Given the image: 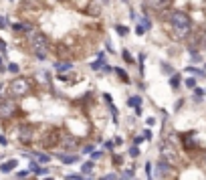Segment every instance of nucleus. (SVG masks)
<instances>
[{
	"label": "nucleus",
	"instance_id": "1",
	"mask_svg": "<svg viewBox=\"0 0 206 180\" xmlns=\"http://www.w3.org/2000/svg\"><path fill=\"white\" fill-rule=\"evenodd\" d=\"M168 22H170V28H172V35L178 41H184V38L190 37V31H192V20L186 12L182 10H172L168 14Z\"/></svg>",
	"mask_w": 206,
	"mask_h": 180
},
{
	"label": "nucleus",
	"instance_id": "2",
	"mask_svg": "<svg viewBox=\"0 0 206 180\" xmlns=\"http://www.w3.org/2000/svg\"><path fill=\"white\" fill-rule=\"evenodd\" d=\"M28 47H31L34 57L45 61L47 55H49V37H47L45 32H41V31H34L31 35V38H28Z\"/></svg>",
	"mask_w": 206,
	"mask_h": 180
},
{
	"label": "nucleus",
	"instance_id": "3",
	"mask_svg": "<svg viewBox=\"0 0 206 180\" xmlns=\"http://www.w3.org/2000/svg\"><path fill=\"white\" fill-rule=\"evenodd\" d=\"M31 87H32V83L27 77H16V79H12L8 83V93L12 95V99L14 97H27L31 93Z\"/></svg>",
	"mask_w": 206,
	"mask_h": 180
},
{
	"label": "nucleus",
	"instance_id": "4",
	"mask_svg": "<svg viewBox=\"0 0 206 180\" xmlns=\"http://www.w3.org/2000/svg\"><path fill=\"white\" fill-rule=\"evenodd\" d=\"M18 142L22 146H32L37 142V126H31V123H22L18 128Z\"/></svg>",
	"mask_w": 206,
	"mask_h": 180
},
{
	"label": "nucleus",
	"instance_id": "5",
	"mask_svg": "<svg viewBox=\"0 0 206 180\" xmlns=\"http://www.w3.org/2000/svg\"><path fill=\"white\" fill-rule=\"evenodd\" d=\"M16 111H18V103L14 99H2L0 101V119L8 122V119H12L16 115Z\"/></svg>",
	"mask_w": 206,
	"mask_h": 180
},
{
	"label": "nucleus",
	"instance_id": "6",
	"mask_svg": "<svg viewBox=\"0 0 206 180\" xmlns=\"http://www.w3.org/2000/svg\"><path fill=\"white\" fill-rule=\"evenodd\" d=\"M172 4V0H145V6L152 8L156 12H162V10H168Z\"/></svg>",
	"mask_w": 206,
	"mask_h": 180
},
{
	"label": "nucleus",
	"instance_id": "7",
	"mask_svg": "<svg viewBox=\"0 0 206 180\" xmlns=\"http://www.w3.org/2000/svg\"><path fill=\"white\" fill-rule=\"evenodd\" d=\"M12 31H14V32H24V35L31 37L37 28H34L32 22H16V24H12Z\"/></svg>",
	"mask_w": 206,
	"mask_h": 180
},
{
	"label": "nucleus",
	"instance_id": "8",
	"mask_svg": "<svg viewBox=\"0 0 206 180\" xmlns=\"http://www.w3.org/2000/svg\"><path fill=\"white\" fill-rule=\"evenodd\" d=\"M57 158H59L61 162H65V164H73V162L79 160V156H77V154H73V156H71V154H65V152H63V154H57Z\"/></svg>",
	"mask_w": 206,
	"mask_h": 180
},
{
	"label": "nucleus",
	"instance_id": "9",
	"mask_svg": "<svg viewBox=\"0 0 206 180\" xmlns=\"http://www.w3.org/2000/svg\"><path fill=\"white\" fill-rule=\"evenodd\" d=\"M71 67H73V63H71V61H59V63H55V69L61 71V75H63L65 71H69Z\"/></svg>",
	"mask_w": 206,
	"mask_h": 180
},
{
	"label": "nucleus",
	"instance_id": "10",
	"mask_svg": "<svg viewBox=\"0 0 206 180\" xmlns=\"http://www.w3.org/2000/svg\"><path fill=\"white\" fill-rule=\"evenodd\" d=\"M16 166H18V162H16V160H8V162H4V164L0 166V170L6 174V172H10V170H14Z\"/></svg>",
	"mask_w": 206,
	"mask_h": 180
},
{
	"label": "nucleus",
	"instance_id": "11",
	"mask_svg": "<svg viewBox=\"0 0 206 180\" xmlns=\"http://www.w3.org/2000/svg\"><path fill=\"white\" fill-rule=\"evenodd\" d=\"M196 38H198V49H206V31H200Z\"/></svg>",
	"mask_w": 206,
	"mask_h": 180
},
{
	"label": "nucleus",
	"instance_id": "12",
	"mask_svg": "<svg viewBox=\"0 0 206 180\" xmlns=\"http://www.w3.org/2000/svg\"><path fill=\"white\" fill-rule=\"evenodd\" d=\"M115 73H117V77H119V79H121L123 81V83H130V75H127V73L125 71H123V69H119V67H115V69H113Z\"/></svg>",
	"mask_w": 206,
	"mask_h": 180
},
{
	"label": "nucleus",
	"instance_id": "13",
	"mask_svg": "<svg viewBox=\"0 0 206 180\" xmlns=\"http://www.w3.org/2000/svg\"><path fill=\"white\" fill-rule=\"evenodd\" d=\"M121 57H123V61H125V63H130V65H134V63H135V59L131 57V53H130L127 49H123V51H121Z\"/></svg>",
	"mask_w": 206,
	"mask_h": 180
},
{
	"label": "nucleus",
	"instance_id": "14",
	"mask_svg": "<svg viewBox=\"0 0 206 180\" xmlns=\"http://www.w3.org/2000/svg\"><path fill=\"white\" fill-rule=\"evenodd\" d=\"M140 103H141V97H137V95L127 99V105H130V108H140Z\"/></svg>",
	"mask_w": 206,
	"mask_h": 180
},
{
	"label": "nucleus",
	"instance_id": "15",
	"mask_svg": "<svg viewBox=\"0 0 206 180\" xmlns=\"http://www.w3.org/2000/svg\"><path fill=\"white\" fill-rule=\"evenodd\" d=\"M170 85H172V89H178L180 87V75H172L170 77Z\"/></svg>",
	"mask_w": 206,
	"mask_h": 180
},
{
	"label": "nucleus",
	"instance_id": "16",
	"mask_svg": "<svg viewBox=\"0 0 206 180\" xmlns=\"http://www.w3.org/2000/svg\"><path fill=\"white\" fill-rule=\"evenodd\" d=\"M184 71H188V73H192V75H200V77H204L206 73L204 71H200V69H196V67H186Z\"/></svg>",
	"mask_w": 206,
	"mask_h": 180
},
{
	"label": "nucleus",
	"instance_id": "17",
	"mask_svg": "<svg viewBox=\"0 0 206 180\" xmlns=\"http://www.w3.org/2000/svg\"><path fill=\"white\" fill-rule=\"evenodd\" d=\"M190 57H192V63H200L202 61V55L198 51H190Z\"/></svg>",
	"mask_w": 206,
	"mask_h": 180
},
{
	"label": "nucleus",
	"instance_id": "18",
	"mask_svg": "<svg viewBox=\"0 0 206 180\" xmlns=\"http://www.w3.org/2000/svg\"><path fill=\"white\" fill-rule=\"evenodd\" d=\"M115 31H117L119 37H125L127 32H130V31H127V27H123V24H117V27H115Z\"/></svg>",
	"mask_w": 206,
	"mask_h": 180
},
{
	"label": "nucleus",
	"instance_id": "19",
	"mask_svg": "<svg viewBox=\"0 0 206 180\" xmlns=\"http://www.w3.org/2000/svg\"><path fill=\"white\" fill-rule=\"evenodd\" d=\"M103 67H105V63H103L101 59H97L95 63H91V69H93V71H99V69H103Z\"/></svg>",
	"mask_w": 206,
	"mask_h": 180
},
{
	"label": "nucleus",
	"instance_id": "20",
	"mask_svg": "<svg viewBox=\"0 0 206 180\" xmlns=\"http://www.w3.org/2000/svg\"><path fill=\"white\" fill-rule=\"evenodd\" d=\"M141 27H144V31H150V28H152V22H150L148 16H144V18H141Z\"/></svg>",
	"mask_w": 206,
	"mask_h": 180
},
{
	"label": "nucleus",
	"instance_id": "21",
	"mask_svg": "<svg viewBox=\"0 0 206 180\" xmlns=\"http://www.w3.org/2000/svg\"><path fill=\"white\" fill-rule=\"evenodd\" d=\"M184 85H186V87H190V89H194V87H196V79H194V77H188V79L184 81Z\"/></svg>",
	"mask_w": 206,
	"mask_h": 180
},
{
	"label": "nucleus",
	"instance_id": "22",
	"mask_svg": "<svg viewBox=\"0 0 206 180\" xmlns=\"http://www.w3.org/2000/svg\"><path fill=\"white\" fill-rule=\"evenodd\" d=\"M93 170V162H85L83 164V174H89Z\"/></svg>",
	"mask_w": 206,
	"mask_h": 180
},
{
	"label": "nucleus",
	"instance_id": "23",
	"mask_svg": "<svg viewBox=\"0 0 206 180\" xmlns=\"http://www.w3.org/2000/svg\"><path fill=\"white\" fill-rule=\"evenodd\" d=\"M144 61H145V53H140V57H137V63H140L141 73H144Z\"/></svg>",
	"mask_w": 206,
	"mask_h": 180
},
{
	"label": "nucleus",
	"instance_id": "24",
	"mask_svg": "<svg viewBox=\"0 0 206 180\" xmlns=\"http://www.w3.org/2000/svg\"><path fill=\"white\" fill-rule=\"evenodd\" d=\"M8 71H10V73H18V65H16V63H10V65H8Z\"/></svg>",
	"mask_w": 206,
	"mask_h": 180
},
{
	"label": "nucleus",
	"instance_id": "25",
	"mask_svg": "<svg viewBox=\"0 0 206 180\" xmlns=\"http://www.w3.org/2000/svg\"><path fill=\"white\" fill-rule=\"evenodd\" d=\"M38 160H41V162H49L51 156H49V154H38Z\"/></svg>",
	"mask_w": 206,
	"mask_h": 180
},
{
	"label": "nucleus",
	"instance_id": "26",
	"mask_svg": "<svg viewBox=\"0 0 206 180\" xmlns=\"http://www.w3.org/2000/svg\"><path fill=\"white\" fill-rule=\"evenodd\" d=\"M194 93H196V97H204V89H200V87H194Z\"/></svg>",
	"mask_w": 206,
	"mask_h": 180
},
{
	"label": "nucleus",
	"instance_id": "27",
	"mask_svg": "<svg viewBox=\"0 0 206 180\" xmlns=\"http://www.w3.org/2000/svg\"><path fill=\"white\" fill-rule=\"evenodd\" d=\"M0 53H6V42L0 38Z\"/></svg>",
	"mask_w": 206,
	"mask_h": 180
},
{
	"label": "nucleus",
	"instance_id": "28",
	"mask_svg": "<svg viewBox=\"0 0 206 180\" xmlns=\"http://www.w3.org/2000/svg\"><path fill=\"white\" fill-rule=\"evenodd\" d=\"M135 32H137V35H144V27H141V24H137V27H135Z\"/></svg>",
	"mask_w": 206,
	"mask_h": 180
},
{
	"label": "nucleus",
	"instance_id": "29",
	"mask_svg": "<svg viewBox=\"0 0 206 180\" xmlns=\"http://www.w3.org/2000/svg\"><path fill=\"white\" fill-rule=\"evenodd\" d=\"M162 67H164V73H168V75H172V67H170V65H166V63H164Z\"/></svg>",
	"mask_w": 206,
	"mask_h": 180
},
{
	"label": "nucleus",
	"instance_id": "30",
	"mask_svg": "<svg viewBox=\"0 0 206 180\" xmlns=\"http://www.w3.org/2000/svg\"><path fill=\"white\" fill-rule=\"evenodd\" d=\"M0 28H6V18L4 16H0Z\"/></svg>",
	"mask_w": 206,
	"mask_h": 180
},
{
	"label": "nucleus",
	"instance_id": "31",
	"mask_svg": "<svg viewBox=\"0 0 206 180\" xmlns=\"http://www.w3.org/2000/svg\"><path fill=\"white\" fill-rule=\"evenodd\" d=\"M150 138H152V132L145 130V132H144V140H150Z\"/></svg>",
	"mask_w": 206,
	"mask_h": 180
},
{
	"label": "nucleus",
	"instance_id": "32",
	"mask_svg": "<svg viewBox=\"0 0 206 180\" xmlns=\"http://www.w3.org/2000/svg\"><path fill=\"white\" fill-rule=\"evenodd\" d=\"M130 154H131V156H137V154H140V150H137V148H135V146H134V148H131V150H130Z\"/></svg>",
	"mask_w": 206,
	"mask_h": 180
},
{
	"label": "nucleus",
	"instance_id": "33",
	"mask_svg": "<svg viewBox=\"0 0 206 180\" xmlns=\"http://www.w3.org/2000/svg\"><path fill=\"white\" fill-rule=\"evenodd\" d=\"M0 144H2V146L6 144V138H4V136H0Z\"/></svg>",
	"mask_w": 206,
	"mask_h": 180
},
{
	"label": "nucleus",
	"instance_id": "34",
	"mask_svg": "<svg viewBox=\"0 0 206 180\" xmlns=\"http://www.w3.org/2000/svg\"><path fill=\"white\" fill-rule=\"evenodd\" d=\"M0 63H2V55H0Z\"/></svg>",
	"mask_w": 206,
	"mask_h": 180
},
{
	"label": "nucleus",
	"instance_id": "35",
	"mask_svg": "<svg viewBox=\"0 0 206 180\" xmlns=\"http://www.w3.org/2000/svg\"><path fill=\"white\" fill-rule=\"evenodd\" d=\"M10 2H14V0H10Z\"/></svg>",
	"mask_w": 206,
	"mask_h": 180
},
{
	"label": "nucleus",
	"instance_id": "36",
	"mask_svg": "<svg viewBox=\"0 0 206 180\" xmlns=\"http://www.w3.org/2000/svg\"><path fill=\"white\" fill-rule=\"evenodd\" d=\"M204 67H206V65H204Z\"/></svg>",
	"mask_w": 206,
	"mask_h": 180
}]
</instances>
